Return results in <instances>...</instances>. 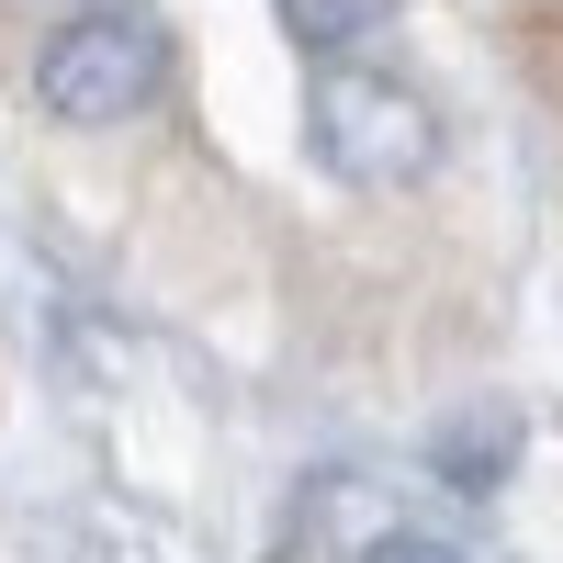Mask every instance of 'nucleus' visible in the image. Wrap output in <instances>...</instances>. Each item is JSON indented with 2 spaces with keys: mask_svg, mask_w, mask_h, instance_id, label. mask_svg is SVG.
<instances>
[{
  "mask_svg": "<svg viewBox=\"0 0 563 563\" xmlns=\"http://www.w3.org/2000/svg\"><path fill=\"white\" fill-rule=\"evenodd\" d=\"M384 12H395V0H282V34H294L305 57H339V45H361Z\"/></svg>",
  "mask_w": 563,
  "mask_h": 563,
  "instance_id": "5",
  "label": "nucleus"
},
{
  "mask_svg": "<svg viewBox=\"0 0 563 563\" xmlns=\"http://www.w3.org/2000/svg\"><path fill=\"white\" fill-rule=\"evenodd\" d=\"M158 90H169V23L135 12V0H90L34 57V102L57 124H135Z\"/></svg>",
  "mask_w": 563,
  "mask_h": 563,
  "instance_id": "2",
  "label": "nucleus"
},
{
  "mask_svg": "<svg viewBox=\"0 0 563 563\" xmlns=\"http://www.w3.org/2000/svg\"><path fill=\"white\" fill-rule=\"evenodd\" d=\"M305 135L316 158L350 180V192H406V180L440 169V113L429 90L372 68V57H316L305 68Z\"/></svg>",
  "mask_w": 563,
  "mask_h": 563,
  "instance_id": "1",
  "label": "nucleus"
},
{
  "mask_svg": "<svg viewBox=\"0 0 563 563\" xmlns=\"http://www.w3.org/2000/svg\"><path fill=\"white\" fill-rule=\"evenodd\" d=\"M417 507L372 474V462H316V474L282 496V530H271V563H372Z\"/></svg>",
  "mask_w": 563,
  "mask_h": 563,
  "instance_id": "3",
  "label": "nucleus"
},
{
  "mask_svg": "<svg viewBox=\"0 0 563 563\" xmlns=\"http://www.w3.org/2000/svg\"><path fill=\"white\" fill-rule=\"evenodd\" d=\"M372 563H474V552H462L451 530H429V519H406V530H395L384 552H372Z\"/></svg>",
  "mask_w": 563,
  "mask_h": 563,
  "instance_id": "6",
  "label": "nucleus"
},
{
  "mask_svg": "<svg viewBox=\"0 0 563 563\" xmlns=\"http://www.w3.org/2000/svg\"><path fill=\"white\" fill-rule=\"evenodd\" d=\"M429 474H440L451 496H485V485H507V474H519V417H507V406H462L451 429L429 440Z\"/></svg>",
  "mask_w": 563,
  "mask_h": 563,
  "instance_id": "4",
  "label": "nucleus"
}]
</instances>
